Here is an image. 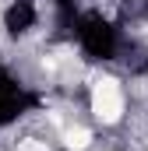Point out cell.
Instances as JSON below:
<instances>
[{
	"mask_svg": "<svg viewBox=\"0 0 148 151\" xmlns=\"http://www.w3.org/2000/svg\"><path fill=\"white\" fill-rule=\"evenodd\" d=\"M123 88H120V81H113V77H99L95 81V88H92V113L99 116L102 123H116L120 116H123Z\"/></svg>",
	"mask_w": 148,
	"mask_h": 151,
	"instance_id": "obj_1",
	"label": "cell"
},
{
	"mask_svg": "<svg viewBox=\"0 0 148 151\" xmlns=\"http://www.w3.org/2000/svg\"><path fill=\"white\" fill-rule=\"evenodd\" d=\"M64 137H67V148H71V151H81V148H88V141H92V134H88L85 127H71V130H67Z\"/></svg>",
	"mask_w": 148,
	"mask_h": 151,
	"instance_id": "obj_2",
	"label": "cell"
}]
</instances>
